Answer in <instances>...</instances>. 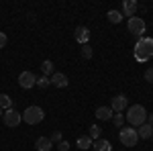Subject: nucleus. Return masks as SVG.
Here are the masks:
<instances>
[{"mask_svg": "<svg viewBox=\"0 0 153 151\" xmlns=\"http://www.w3.org/2000/svg\"><path fill=\"white\" fill-rule=\"evenodd\" d=\"M125 121H127V123H129V127H133V129L141 127L143 123H147V110H145L141 104H133V106L127 108Z\"/></svg>", "mask_w": 153, "mask_h": 151, "instance_id": "1", "label": "nucleus"}, {"mask_svg": "<svg viewBox=\"0 0 153 151\" xmlns=\"http://www.w3.org/2000/svg\"><path fill=\"white\" fill-rule=\"evenodd\" d=\"M135 57L137 61H147L153 57V39L151 37H139L135 45Z\"/></svg>", "mask_w": 153, "mask_h": 151, "instance_id": "2", "label": "nucleus"}, {"mask_svg": "<svg viewBox=\"0 0 153 151\" xmlns=\"http://www.w3.org/2000/svg\"><path fill=\"white\" fill-rule=\"evenodd\" d=\"M21 116H23V121L27 123V125H39L41 121H43V116H45V112H43V108L41 106H27L25 108V112H21Z\"/></svg>", "mask_w": 153, "mask_h": 151, "instance_id": "3", "label": "nucleus"}, {"mask_svg": "<svg viewBox=\"0 0 153 151\" xmlns=\"http://www.w3.org/2000/svg\"><path fill=\"white\" fill-rule=\"evenodd\" d=\"M118 139L125 147H135L139 143V135H137V129L133 127H123L120 133H118Z\"/></svg>", "mask_w": 153, "mask_h": 151, "instance_id": "4", "label": "nucleus"}, {"mask_svg": "<svg viewBox=\"0 0 153 151\" xmlns=\"http://www.w3.org/2000/svg\"><path fill=\"white\" fill-rule=\"evenodd\" d=\"M127 27H129V33H133L137 37H143V33H145V21L141 16H131Z\"/></svg>", "mask_w": 153, "mask_h": 151, "instance_id": "5", "label": "nucleus"}, {"mask_svg": "<svg viewBox=\"0 0 153 151\" xmlns=\"http://www.w3.org/2000/svg\"><path fill=\"white\" fill-rule=\"evenodd\" d=\"M2 121H4V125H6V127H19V125H21V121H23V116H21V112H16L14 108H10V110H4Z\"/></svg>", "mask_w": 153, "mask_h": 151, "instance_id": "6", "label": "nucleus"}, {"mask_svg": "<svg viewBox=\"0 0 153 151\" xmlns=\"http://www.w3.org/2000/svg\"><path fill=\"white\" fill-rule=\"evenodd\" d=\"M37 82V76L33 71H21V76H19V84H21V88L25 90H29V88H33Z\"/></svg>", "mask_w": 153, "mask_h": 151, "instance_id": "7", "label": "nucleus"}, {"mask_svg": "<svg viewBox=\"0 0 153 151\" xmlns=\"http://www.w3.org/2000/svg\"><path fill=\"white\" fill-rule=\"evenodd\" d=\"M127 106H129V98H127L125 94H118V96H114V98H112V102H110L112 112H123Z\"/></svg>", "mask_w": 153, "mask_h": 151, "instance_id": "8", "label": "nucleus"}, {"mask_svg": "<svg viewBox=\"0 0 153 151\" xmlns=\"http://www.w3.org/2000/svg\"><path fill=\"white\" fill-rule=\"evenodd\" d=\"M74 37H76V41H78L80 45H88V41H90V29H88V27H78L76 33H74Z\"/></svg>", "mask_w": 153, "mask_h": 151, "instance_id": "9", "label": "nucleus"}, {"mask_svg": "<svg viewBox=\"0 0 153 151\" xmlns=\"http://www.w3.org/2000/svg\"><path fill=\"white\" fill-rule=\"evenodd\" d=\"M137 8H139V4H137V0H125L123 2V16H135V12H137Z\"/></svg>", "mask_w": 153, "mask_h": 151, "instance_id": "10", "label": "nucleus"}, {"mask_svg": "<svg viewBox=\"0 0 153 151\" xmlns=\"http://www.w3.org/2000/svg\"><path fill=\"white\" fill-rule=\"evenodd\" d=\"M49 82H51L55 88H65V86H68V76L61 74V71H55V74L51 76V80H49Z\"/></svg>", "mask_w": 153, "mask_h": 151, "instance_id": "11", "label": "nucleus"}, {"mask_svg": "<svg viewBox=\"0 0 153 151\" xmlns=\"http://www.w3.org/2000/svg\"><path fill=\"white\" fill-rule=\"evenodd\" d=\"M112 115H114V112H112L110 106H98V108H96V116H98L100 121H110Z\"/></svg>", "mask_w": 153, "mask_h": 151, "instance_id": "12", "label": "nucleus"}, {"mask_svg": "<svg viewBox=\"0 0 153 151\" xmlns=\"http://www.w3.org/2000/svg\"><path fill=\"white\" fill-rule=\"evenodd\" d=\"M35 147H37V151H51L53 143H51L49 137H39V139L35 141Z\"/></svg>", "mask_w": 153, "mask_h": 151, "instance_id": "13", "label": "nucleus"}, {"mask_svg": "<svg viewBox=\"0 0 153 151\" xmlns=\"http://www.w3.org/2000/svg\"><path fill=\"white\" fill-rule=\"evenodd\" d=\"M137 135H139V139H149V137H153V127L143 123L141 127H137Z\"/></svg>", "mask_w": 153, "mask_h": 151, "instance_id": "14", "label": "nucleus"}, {"mask_svg": "<svg viewBox=\"0 0 153 151\" xmlns=\"http://www.w3.org/2000/svg\"><path fill=\"white\" fill-rule=\"evenodd\" d=\"M92 149L94 151H112V145H110V141H106V139H98L92 143Z\"/></svg>", "mask_w": 153, "mask_h": 151, "instance_id": "15", "label": "nucleus"}, {"mask_svg": "<svg viewBox=\"0 0 153 151\" xmlns=\"http://www.w3.org/2000/svg\"><path fill=\"white\" fill-rule=\"evenodd\" d=\"M41 71H43V76L49 78V76H53L55 74V68H53V61L51 59H45L43 63H41Z\"/></svg>", "mask_w": 153, "mask_h": 151, "instance_id": "16", "label": "nucleus"}, {"mask_svg": "<svg viewBox=\"0 0 153 151\" xmlns=\"http://www.w3.org/2000/svg\"><path fill=\"white\" fill-rule=\"evenodd\" d=\"M76 143H78V147H80V149H90L94 141L90 139L88 135H82V137H78V141H76Z\"/></svg>", "mask_w": 153, "mask_h": 151, "instance_id": "17", "label": "nucleus"}, {"mask_svg": "<svg viewBox=\"0 0 153 151\" xmlns=\"http://www.w3.org/2000/svg\"><path fill=\"white\" fill-rule=\"evenodd\" d=\"M0 108L2 110H10L12 108V98L8 94H0Z\"/></svg>", "mask_w": 153, "mask_h": 151, "instance_id": "18", "label": "nucleus"}, {"mask_svg": "<svg viewBox=\"0 0 153 151\" xmlns=\"http://www.w3.org/2000/svg\"><path fill=\"white\" fill-rule=\"evenodd\" d=\"M100 135H102V129L98 127V125H92V127H90V133H88V137H90L92 141H98V139H100Z\"/></svg>", "mask_w": 153, "mask_h": 151, "instance_id": "19", "label": "nucleus"}, {"mask_svg": "<svg viewBox=\"0 0 153 151\" xmlns=\"http://www.w3.org/2000/svg\"><path fill=\"white\" fill-rule=\"evenodd\" d=\"M106 16H108L110 23H120V21H123V12H120V10H108Z\"/></svg>", "mask_w": 153, "mask_h": 151, "instance_id": "20", "label": "nucleus"}, {"mask_svg": "<svg viewBox=\"0 0 153 151\" xmlns=\"http://www.w3.org/2000/svg\"><path fill=\"white\" fill-rule=\"evenodd\" d=\"M49 84V78H45V76H41V78H37V82H35V86H39V88H47Z\"/></svg>", "mask_w": 153, "mask_h": 151, "instance_id": "21", "label": "nucleus"}, {"mask_svg": "<svg viewBox=\"0 0 153 151\" xmlns=\"http://www.w3.org/2000/svg\"><path fill=\"white\" fill-rule=\"evenodd\" d=\"M112 123H114V127L123 129V123H125V116H123V115H114V116H112Z\"/></svg>", "mask_w": 153, "mask_h": 151, "instance_id": "22", "label": "nucleus"}, {"mask_svg": "<svg viewBox=\"0 0 153 151\" xmlns=\"http://www.w3.org/2000/svg\"><path fill=\"white\" fill-rule=\"evenodd\" d=\"M82 57L84 59L92 57V47H90V45H82Z\"/></svg>", "mask_w": 153, "mask_h": 151, "instance_id": "23", "label": "nucleus"}, {"mask_svg": "<svg viewBox=\"0 0 153 151\" xmlns=\"http://www.w3.org/2000/svg\"><path fill=\"white\" fill-rule=\"evenodd\" d=\"M57 151H70V143L63 139V141H59L57 143Z\"/></svg>", "mask_w": 153, "mask_h": 151, "instance_id": "24", "label": "nucleus"}, {"mask_svg": "<svg viewBox=\"0 0 153 151\" xmlns=\"http://www.w3.org/2000/svg\"><path fill=\"white\" fill-rule=\"evenodd\" d=\"M49 139H51V143H59V141H63V137H61V133H59V131H55Z\"/></svg>", "mask_w": 153, "mask_h": 151, "instance_id": "25", "label": "nucleus"}, {"mask_svg": "<svg viewBox=\"0 0 153 151\" xmlns=\"http://www.w3.org/2000/svg\"><path fill=\"white\" fill-rule=\"evenodd\" d=\"M6 43H8V37H6V33H2V31H0V49H4Z\"/></svg>", "mask_w": 153, "mask_h": 151, "instance_id": "26", "label": "nucleus"}, {"mask_svg": "<svg viewBox=\"0 0 153 151\" xmlns=\"http://www.w3.org/2000/svg\"><path fill=\"white\" fill-rule=\"evenodd\" d=\"M145 80H147V82H151V84H153V68H149V70L145 71Z\"/></svg>", "mask_w": 153, "mask_h": 151, "instance_id": "27", "label": "nucleus"}, {"mask_svg": "<svg viewBox=\"0 0 153 151\" xmlns=\"http://www.w3.org/2000/svg\"><path fill=\"white\" fill-rule=\"evenodd\" d=\"M147 125H151V127H153V112L147 116Z\"/></svg>", "mask_w": 153, "mask_h": 151, "instance_id": "28", "label": "nucleus"}, {"mask_svg": "<svg viewBox=\"0 0 153 151\" xmlns=\"http://www.w3.org/2000/svg\"><path fill=\"white\" fill-rule=\"evenodd\" d=\"M2 115H4V110H2V108H0V116H2Z\"/></svg>", "mask_w": 153, "mask_h": 151, "instance_id": "29", "label": "nucleus"}]
</instances>
